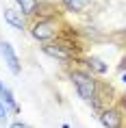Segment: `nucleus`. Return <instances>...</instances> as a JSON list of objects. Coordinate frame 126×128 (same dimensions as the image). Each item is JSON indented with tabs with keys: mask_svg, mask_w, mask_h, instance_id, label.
Returning <instances> with one entry per match:
<instances>
[{
	"mask_svg": "<svg viewBox=\"0 0 126 128\" xmlns=\"http://www.w3.org/2000/svg\"><path fill=\"white\" fill-rule=\"evenodd\" d=\"M70 80H72V85H74V89H76V94H78L80 100L89 102V104L96 100L100 82L96 80V76H93L89 70H83V68L70 70Z\"/></svg>",
	"mask_w": 126,
	"mask_h": 128,
	"instance_id": "f257e3e1",
	"label": "nucleus"
},
{
	"mask_svg": "<svg viewBox=\"0 0 126 128\" xmlns=\"http://www.w3.org/2000/svg\"><path fill=\"white\" fill-rule=\"evenodd\" d=\"M41 52L46 56H50V59H57L59 63H72L74 61V44H70L65 39H57V41H50V44H44Z\"/></svg>",
	"mask_w": 126,
	"mask_h": 128,
	"instance_id": "f03ea898",
	"label": "nucleus"
},
{
	"mask_svg": "<svg viewBox=\"0 0 126 128\" xmlns=\"http://www.w3.org/2000/svg\"><path fill=\"white\" fill-rule=\"evenodd\" d=\"M31 35H33V39L41 41V44H50L54 37H59V26L52 18H39L33 22Z\"/></svg>",
	"mask_w": 126,
	"mask_h": 128,
	"instance_id": "7ed1b4c3",
	"label": "nucleus"
},
{
	"mask_svg": "<svg viewBox=\"0 0 126 128\" xmlns=\"http://www.w3.org/2000/svg\"><path fill=\"white\" fill-rule=\"evenodd\" d=\"M98 120L104 128H124L126 124V115L124 111L117 106V104H111V106H104L98 113Z\"/></svg>",
	"mask_w": 126,
	"mask_h": 128,
	"instance_id": "20e7f679",
	"label": "nucleus"
},
{
	"mask_svg": "<svg viewBox=\"0 0 126 128\" xmlns=\"http://www.w3.org/2000/svg\"><path fill=\"white\" fill-rule=\"evenodd\" d=\"M0 54H2V59L7 63V68L11 70V74H20L22 68H20V59H18V54H15L13 46L9 44V41H0Z\"/></svg>",
	"mask_w": 126,
	"mask_h": 128,
	"instance_id": "39448f33",
	"label": "nucleus"
},
{
	"mask_svg": "<svg viewBox=\"0 0 126 128\" xmlns=\"http://www.w3.org/2000/svg\"><path fill=\"white\" fill-rule=\"evenodd\" d=\"M2 18H5V22H7L11 28H15V30H26V18H24L18 9L7 7L2 11Z\"/></svg>",
	"mask_w": 126,
	"mask_h": 128,
	"instance_id": "423d86ee",
	"label": "nucleus"
},
{
	"mask_svg": "<svg viewBox=\"0 0 126 128\" xmlns=\"http://www.w3.org/2000/svg\"><path fill=\"white\" fill-rule=\"evenodd\" d=\"M15 4H18V11H20L24 18H35V15L39 13V0H15Z\"/></svg>",
	"mask_w": 126,
	"mask_h": 128,
	"instance_id": "0eeeda50",
	"label": "nucleus"
},
{
	"mask_svg": "<svg viewBox=\"0 0 126 128\" xmlns=\"http://www.w3.org/2000/svg\"><path fill=\"white\" fill-rule=\"evenodd\" d=\"M85 65H87V70H89V72H91V74H106V72H109V65H106L104 61L102 59H98V56H85Z\"/></svg>",
	"mask_w": 126,
	"mask_h": 128,
	"instance_id": "6e6552de",
	"label": "nucleus"
},
{
	"mask_svg": "<svg viewBox=\"0 0 126 128\" xmlns=\"http://www.w3.org/2000/svg\"><path fill=\"white\" fill-rule=\"evenodd\" d=\"M0 100H2L5 104H7V108L11 111V113H15V115L20 113V104L15 102L13 94H11V89H9L7 85H2V87H0Z\"/></svg>",
	"mask_w": 126,
	"mask_h": 128,
	"instance_id": "1a4fd4ad",
	"label": "nucleus"
},
{
	"mask_svg": "<svg viewBox=\"0 0 126 128\" xmlns=\"http://www.w3.org/2000/svg\"><path fill=\"white\" fill-rule=\"evenodd\" d=\"M61 4L70 13H80V11H85L91 4V0H61Z\"/></svg>",
	"mask_w": 126,
	"mask_h": 128,
	"instance_id": "9d476101",
	"label": "nucleus"
},
{
	"mask_svg": "<svg viewBox=\"0 0 126 128\" xmlns=\"http://www.w3.org/2000/svg\"><path fill=\"white\" fill-rule=\"evenodd\" d=\"M7 117H9V108L5 102L0 100V124H7Z\"/></svg>",
	"mask_w": 126,
	"mask_h": 128,
	"instance_id": "9b49d317",
	"label": "nucleus"
},
{
	"mask_svg": "<svg viewBox=\"0 0 126 128\" xmlns=\"http://www.w3.org/2000/svg\"><path fill=\"white\" fill-rule=\"evenodd\" d=\"M117 106L124 111V115H126V94L124 96H119V100H117Z\"/></svg>",
	"mask_w": 126,
	"mask_h": 128,
	"instance_id": "f8f14e48",
	"label": "nucleus"
},
{
	"mask_svg": "<svg viewBox=\"0 0 126 128\" xmlns=\"http://www.w3.org/2000/svg\"><path fill=\"white\" fill-rule=\"evenodd\" d=\"M9 128H31V126H28V124H24V122H13Z\"/></svg>",
	"mask_w": 126,
	"mask_h": 128,
	"instance_id": "ddd939ff",
	"label": "nucleus"
},
{
	"mask_svg": "<svg viewBox=\"0 0 126 128\" xmlns=\"http://www.w3.org/2000/svg\"><path fill=\"white\" fill-rule=\"evenodd\" d=\"M119 70H126V59L122 61V65H119Z\"/></svg>",
	"mask_w": 126,
	"mask_h": 128,
	"instance_id": "4468645a",
	"label": "nucleus"
},
{
	"mask_svg": "<svg viewBox=\"0 0 126 128\" xmlns=\"http://www.w3.org/2000/svg\"><path fill=\"white\" fill-rule=\"evenodd\" d=\"M122 82H124V85H126V72H124V74H122Z\"/></svg>",
	"mask_w": 126,
	"mask_h": 128,
	"instance_id": "2eb2a0df",
	"label": "nucleus"
},
{
	"mask_svg": "<svg viewBox=\"0 0 126 128\" xmlns=\"http://www.w3.org/2000/svg\"><path fill=\"white\" fill-rule=\"evenodd\" d=\"M122 35H126V28H124V30H122Z\"/></svg>",
	"mask_w": 126,
	"mask_h": 128,
	"instance_id": "dca6fc26",
	"label": "nucleus"
}]
</instances>
